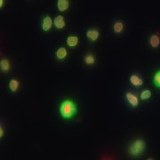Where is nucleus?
I'll return each instance as SVG.
<instances>
[{
    "mask_svg": "<svg viewBox=\"0 0 160 160\" xmlns=\"http://www.w3.org/2000/svg\"><path fill=\"white\" fill-rule=\"evenodd\" d=\"M57 114L62 121H73L79 115V105L73 98H62L58 104Z\"/></svg>",
    "mask_w": 160,
    "mask_h": 160,
    "instance_id": "obj_1",
    "label": "nucleus"
},
{
    "mask_svg": "<svg viewBox=\"0 0 160 160\" xmlns=\"http://www.w3.org/2000/svg\"><path fill=\"white\" fill-rule=\"evenodd\" d=\"M121 100L124 106L129 110H137L138 109H140L142 104V102L139 98L138 91L131 87H128L126 90H124Z\"/></svg>",
    "mask_w": 160,
    "mask_h": 160,
    "instance_id": "obj_2",
    "label": "nucleus"
},
{
    "mask_svg": "<svg viewBox=\"0 0 160 160\" xmlns=\"http://www.w3.org/2000/svg\"><path fill=\"white\" fill-rule=\"evenodd\" d=\"M147 150V141L142 137H136L132 139L127 148L128 155L131 158H138L142 157Z\"/></svg>",
    "mask_w": 160,
    "mask_h": 160,
    "instance_id": "obj_3",
    "label": "nucleus"
},
{
    "mask_svg": "<svg viewBox=\"0 0 160 160\" xmlns=\"http://www.w3.org/2000/svg\"><path fill=\"white\" fill-rule=\"evenodd\" d=\"M145 78L141 71H133L128 76V85L129 87L139 91L145 87Z\"/></svg>",
    "mask_w": 160,
    "mask_h": 160,
    "instance_id": "obj_4",
    "label": "nucleus"
},
{
    "mask_svg": "<svg viewBox=\"0 0 160 160\" xmlns=\"http://www.w3.org/2000/svg\"><path fill=\"white\" fill-rule=\"evenodd\" d=\"M6 91L11 95H16L20 93L22 88V79L17 76H9L6 84Z\"/></svg>",
    "mask_w": 160,
    "mask_h": 160,
    "instance_id": "obj_5",
    "label": "nucleus"
},
{
    "mask_svg": "<svg viewBox=\"0 0 160 160\" xmlns=\"http://www.w3.org/2000/svg\"><path fill=\"white\" fill-rule=\"evenodd\" d=\"M69 50L67 46H58L52 51V58L57 63H65L69 58Z\"/></svg>",
    "mask_w": 160,
    "mask_h": 160,
    "instance_id": "obj_6",
    "label": "nucleus"
},
{
    "mask_svg": "<svg viewBox=\"0 0 160 160\" xmlns=\"http://www.w3.org/2000/svg\"><path fill=\"white\" fill-rule=\"evenodd\" d=\"M82 65L86 69H93L98 64V55L93 51H86L81 57Z\"/></svg>",
    "mask_w": 160,
    "mask_h": 160,
    "instance_id": "obj_7",
    "label": "nucleus"
},
{
    "mask_svg": "<svg viewBox=\"0 0 160 160\" xmlns=\"http://www.w3.org/2000/svg\"><path fill=\"white\" fill-rule=\"evenodd\" d=\"M13 69V62L10 56L2 55L0 57V74L6 76L10 75Z\"/></svg>",
    "mask_w": 160,
    "mask_h": 160,
    "instance_id": "obj_8",
    "label": "nucleus"
},
{
    "mask_svg": "<svg viewBox=\"0 0 160 160\" xmlns=\"http://www.w3.org/2000/svg\"><path fill=\"white\" fill-rule=\"evenodd\" d=\"M65 45L70 51H77L81 46V38L79 35L71 33L67 36L65 39Z\"/></svg>",
    "mask_w": 160,
    "mask_h": 160,
    "instance_id": "obj_9",
    "label": "nucleus"
},
{
    "mask_svg": "<svg viewBox=\"0 0 160 160\" xmlns=\"http://www.w3.org/2000/svg\"><path fill=\"white\" fill-rule=\"evenodd\" d=\"M39 28L43 33L47 34L51 32L52 29H53V18L48 13L44 14L40 19Z\"/></svg>",
    "mask_w": 160,
    "mask_h": 160,
    "instance_id": "obj_10",
    "label": "nucleus"
},
{
    "mask_svg": "<svg viewBox=\"0 0 160 160\" xmlns=\"http://www.w3.org/2000/svg\"><path fill=\"white\" fill-rule=\"evenodd\" d=\"M85 37H86V39L87 40L88 43L96 44L101 38V30L98 27L92 26V27L86 29Z\"/></svg>",
    "mask_w": 160,
    "mask_h": 160,
    "instance_id": "obj_11",
    "label": "nucleus"
},
{
    "mask_svg": "<svg viewBox=\"0 0 160 160\" xmlns=\"http://www.w3.org/2000/svg\"><path fill=\"white\" fill-rule=\"evenodd\" d=\"M138 94H139V98L142 103H150L154 100L153 92L151 89L147 88V87H143L142 89L139 90Z\"/></svg>",
    "mask_w": 160,
    "mask_h": 160,
    "instance_id": "obj_12",
    "label": "nucleus"
},
{
    "mask_svg": "<svg viewBox=\"0 0 160 160\" xmlns=\"http://www.w3.org/2000/svg\"><path fill=\"white\" fill-rule=\"evenodd\" d=\"M67 28V19L62 13H58L53 17V29L62 31Z\"/></svg>",
    "mask_w": 160,
    "mask_h": 160,
    "instance_id": "obj_13",
    "label": "nucleus"
},
{
    "mask_svg": "<svg viewBox=\"0 0 160 160\" xmlns=\"http://www.w3.org/2000/svg\"><path fill=\"white\" fill-rule=\"evenodd\" d=\"M125 29H126V22L123 20L117 19L112 22L111 30L115 36H120L121 34H123Z\"/></svg>",
    "mask_w": 160,
    "mask_h": 160,
    "instance_id": "obj_14",
    "label": "nucleus"
},
{
    "mask_svg": "<svg viewBox=\"0 0 160 160\" xmlns=\"http://www.w3.org/2000/svg\"><path fill=\"white\" fill-rule=\"evenodd\" d=\"M148 44L151 49H158L160 47V34L158 32H154L149 35L148 38Z\"/></svg>",
    "mask_w": 160,
    "mask_h": 160,
    "instance_id": "obj_15",
    "label": "nucleus"
},
{
    "mask_svg": "<svg viewBox=\"0 0 160 160\" xmlns=\"http://www.w3.org/2000/svg\"><path fill=\"white\" fill-rule=\"evenodd\" d=\"M55 6L59 13H64L69 11L71 6V3L70 0H56Z\"/></svg>",
    "mask_w": 160,
    "mask_h": 160,
    "instance_id": "obj_16",
    "label": "nucleus"
},
{
    "mask_svg": "<svg viewBox=\"0 0 160 160\" xmlns=\"http://www.w3.org/2000/svg\"><path fill=\"white\" fill-rule=\"evenodd\" d=\"M151 84L156 89L160 91V69H156L151 77Z\"/></svg>",
    "mask_w": 160,
    "mask_h": 160,
    "instance_id": "obj_17",
    "label": "nucleus"
},
{
    "mask_svg": "<svg viewBox=\"0 0 160 160\" xmlns=\"http://www.w3.org/2000/svg\"><path fill=\"white\" fill-rule=\"evenodd\" d=\"M7 135V124L5 118H1L0 120V141L3 142Z\"/></svg>",
    "mask_w": 160,
    "mask_h": 160,
    "instance_id": "obj_18",
    "label": "nucleus"
},
{
    "mask_svg": "<svg viewBox=\"0 0 160 160\" xmlns=\"http://www.w3.org/2000/svg\"><path fill=\"white\" fill-rule=\"evenodd\" d=\"M6 6V0H0V9L3 10Z\"/></svg>",
    "mask_w": 160,
    "mask_h": 160,
    "instance_id": "obj_19",
    "label": "nucleus"
}]
</instances>
